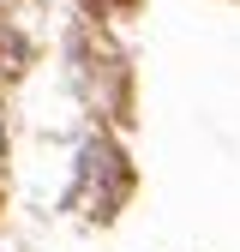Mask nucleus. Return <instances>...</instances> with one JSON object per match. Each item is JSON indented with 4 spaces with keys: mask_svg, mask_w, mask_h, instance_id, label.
<instances>
[{
    "mask_svg": "<svg viewBox=\"0 0 240 252\" xmlns=\"http://www.w3.org/2000/svg\"><path fill=\"white\" fill-rule=\"evenodd\" d=\"M0 150H6V138H0Z\"/></svg>",
    "mask_w": 240,
    "mask_h": 252,
    "instance_id": "1",
    "label": "nucleus"
}]
</instances>
